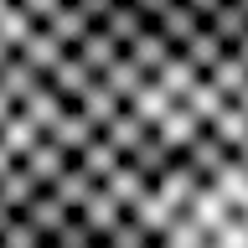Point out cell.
I'll return each instance as SVG.
<instances>
[{
	"label": "cell",
	"instance_id": "1",
	"mask_svg": "<svg viewBox=\"0 0 248 248\" xmlns=\"http://www.w3.org/2000/svg\"><path fill=\"white\" fill-rule=\"evenodd\" d=\"M36 16H42V0H0V140L11 129L16 98H21V83H26Z\"/></svg>",
	"mask_w": 248,
	"mask_h": 248
}]
</instances>
